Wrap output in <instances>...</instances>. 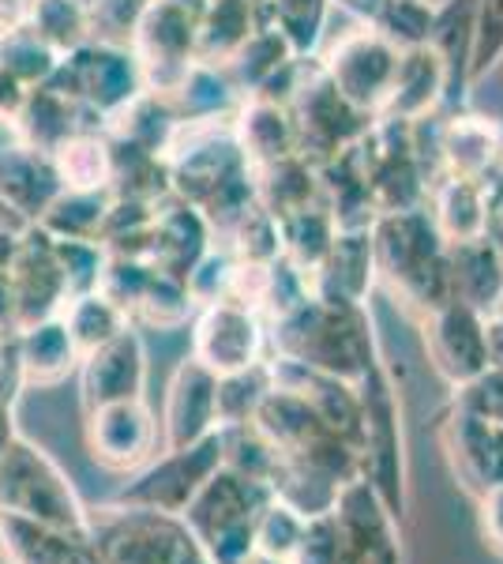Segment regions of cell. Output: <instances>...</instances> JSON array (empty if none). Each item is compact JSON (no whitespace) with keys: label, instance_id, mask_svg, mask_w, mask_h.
<instances>
[{"label":"cell","instance_id":"56","mask_svg":"<svg viewBox=\"0 0 503 564\" xmlns=\"http://www.w3.org/2000/svg\"><path fill=\"white\" fill-rule=\"evenodd\" d=\"M4 332H15V302H12L8 275H0V335Z\"/></svg>","mask_w":503,"mask_h":564},{"label":"cell","instance_id":"44","mask_svg":"<svg viewBox=\"0 0 503 564\" xmlns=\"http://www.w3.org/2000/svg\"><path fill=\"white\" fill-rule=\"evenodd\" d=\"M436 8L428 0H387V8L376 15L372 31H380L395 50H414L428 42Z\"/></svg>","mask_w":503,"mask_h":564},{"label":"cell","instance_id":"48","mask_svg":"<svg viewBox=\"0 0 503 564\" xmlns=\"http://www.w3.org/2000/svg\"><path fill=\"white\" fill-rule=\"evenodd\" d=\"M503 61V0H478L470 45V84L489 76Z\"/></svg>","mask_w":503,"mask_h":564},{"label":"cell","instance_id":"58","mask_svg":"<svg viewBox=\"0 0 503 564\" xmlns=\"http://www.w3.org/2000/svg\"><path fill=\"white\" fill-rule=\"evenodd\" d=\"M0 226H26V223H23V218H20V215H15V212H12V207H8V204H4V199H0Z\"/></svg>","mask_w":503,"mask_h":564},{"label":"cell","instance_id":"46","mask_svg":"<svg viewBox=\"0 0 503 564\" xmlns=\"http://www.w3.org/2000/svg\"><path fill=\"white\" fill-rule=\"evenodd\" d=\"M53 252H57L64 286H68V302L79 294H90L98 290V279H102L106 268V249L98 241H64L53 238Z\"/></svg>","mask_w":503,"mask_h":564},{"label":"cell","instance_id":"43","mask_svg":"<svg viewBox=\"0 0 503 564\" xmlns=\"http://www.w3.org/2000/svg\"><path fill=\"white\" fill-rule=\"evenodd\" d=\"M305 516L297 508H289L286 500L271 497V505L260 512V523H255V539L252 550L255 553H267L274 561H289L294 564V553L300 545V534H305Z\"/></svg>","mask_w":503,"mask_h":564},{"label":"cell","instance_id":"20","mask_svg":"<svg viewBox=\"0 0 503 564\" xmlns=\"http://www.w3.org/2000/svg\"><path fill=\"white\" fill-rule=\"evenodd\" d=\"M215 249V230L199 207H192L181 196H162L154 204V226H151V252L147 260L166 275L185 279L196 271V263Z\"/></svg>","mask_w":503,"mask_h":564},{"label":"cell","instance_id":"32","mask_svg":"<svg viewBox=\"0 0 503 564\" xmlns=\"http://www.w3.org/2000/svg\"><path fill=\"white\" fill-rule=\"evenodd\" d=\"M79 539L87 534L61 531L0 508V564H68Z\"/></svg>","mask_w":503,"mask_h":564},{"label":"cell","instance_id":"51","mask_svg":"<svg viewBox=\"0 0 503 564\" xmlns=\"http://www.w3.org/2000/svg\"><path fill=\"white\" fill-rule=\"evenodd\" d=\"M478 523H481V539L489 542V550H496L503 557V486L478 497Z\"/></svg>","mask_w":503,"mask_h":564},{"label":"cell","instance_id":"35","mask_svg":"<svg viewBox=\"0 0 503 564\" xmlns=\"http://www.w3.org/2000/svg\"><path fill=\"white\" fill-rule=\"evenodd\" d=\"M294 61H297V53L289 50L286 39H282L274 26L263 23L260 31L233 53V61L226 65V76L233 79L241 98H249V95H260V90L267 87L274 76H282Z\"/></svg>","mask_w":503,"mask_h":564},{"label":"cell","instance_id":"30","mask_svg":"<svg viewBox=\"0 0 503 564\" xmlns=\"http://www.w3.org/2000/svg\"><path fill=\"white\" fill-rule=\"evenodd\" d=\"M263 26V12L249 0H204L196 31V61L199 65L226 68L233 53Z\"/></svg>","mask_w":503,"mask_h":564},{"label":"cell","instance_id":"49","mask_svg":"<svg viewBox=\"0 0 503 564\" xmlns=\"http://www.w3.org/2000/svg\"><path fill=\"white\" fill-rule=\"evenodd\" d=\"M455 406L484 417V422L500 425L503 430V372L500 369H484L473 380H466L462 388H455Z\"/></svg>","mask_w":503,"mask_h":564},{"label":"cell","instance_id":"34","mask_svg":"<svg viewBox=\"0 0 503 564\" xmlns=\"http://www.w3.org/2000/svg\"><path fill=\"white\" fill-rule=\"evenodd\" d=\"M113 204L109 188H61V196L45 207L39 226L50 238L64 241H98L106 212Z\"/></svg>","mask_w":503,"mask_h":564},{"label":"cell","instance_id":"57","mask_svg":"<svg viewBox=\"0 0 503 564\" xmlns=\"http://www.w3.org/2000/svg\"><path fill=\"white\" fill-rule=\"evenodd\" d=\"M68 564H102V557H98V550L90 545V539H79L76 553L68 557Z\"/></svg>","mask_w":503,"mask_h":564},{"label":"cell","instance_id":"7","mask_svg":"<svg viewBox=\"0 0 503 564\" xmlns=\"http://www.w3.org/2000/svg\"><path fill=\"white\" fill-rule=\"evenodd\" d=\"M204 0H151L128 42L143 87L170 98L196 68V31Z\"/></svg>","mask_w":503,"mask_h":564},{"label":"cell","instance_id":"50","mask_svg":"<svg viewBox=\"0 0 503 564\" xmlns=\"http://www.w3.org/2000/svg\"><path fill=\"white\" fill-rule=\"evenodd\" d=\"M338 542H342V527H338V512H319L305 523L300 545L294 553V564H335Z\"/></svg>","mask_w":503,"mask_h":564},{"label":"cell","instance_id":"23","mask_svg":"<svg viewBox=\"0 0 503 564\" xmlns=\"http://www.w3.org/2000/svg\"><path fill=\"white\" fill-rule=\"evenodd\" d=\"M451 297L478 308L481 316L503 313V245L492 234L447 245Z\"/></svg>","mask_w":503,"mask_h":564},{"label":"cell","instance_id":"19","mask_svg":"<svg viewBox=\"0 0 503 564\" xmlns=\"http://www.w3.org/2000/svg\"><path fill=\"white\" fill-rule=\"evenodd\" d=\"M162 448H185L218 430V377L196 358H185L170 377L162 406Z\"/></svg>","mask_w":503,"mask_h":564},{"label":"cell","instance_id":"27","mask_svg":"<svg viewBox=\"0 0 503 564\" xmlns=\"http://www.w3.org/2000/svg\"><path fill=\"white\" fill-rule=\"evenodd\" d=\"M252 193L255 204L274 218H286L300 212V207L327 199L324 174H319V166L308 162L305 154H286V159L252 166Z\"/></svg>","mask_w":503,"mask_h":564},{"label":"cell","instance_id":"60","mask_svg":"<svg viewBox=\"0 0 503 564\" xmlns=\"http://www.w3.org/2000/svg\"><path fill=\"white\" fill-rule=\"evenodd\" d=\"M500 223H503V207H500Z\"/></svg>","mask_w":503,"mask_h":564},{"label":"cell","instance_id":"39","mask_svg":"<svg viewBox=\"0 0 503 564\" xmlns=\"http://www.w3.org/2000/svg\"><path fill=\"white\" fill-rule=\"evenodd\" d=\"M26 26H31L45 45H53L61 57L72 50H79L84 42H90V23H87L84 0H31Z\"/></svg>","mask_w":503,"mask_h":564},{"label":"cell","instance_id":"16","mask_svg":"<svg viewBox=\"0 0 503 564\" xmlns=\"http://www.w3.org/2000/svg\"><path fill=\"white\" fill-rule=\"evenodd\" d=\"M425 321V347L433 358V369L440 372L451 388H462L478 372L489 369V347H484V321L478 308L447 297L436 305Z\"/></svg>","mask_w":503,"mask_h":564},{"label":"cell","instance_id":"31","mask_svg":"<svg viewBox=\"0 0 503 564\" xmlns=\"http://www.w3.org/2000/svg\"><path fill=\"white\" fill-rule=\"evenodd\" d=\"M428 218L436 223V230H440V238L447 245L481 238V234H489V226H492L489 185L444 174L440 185L433 188V207H428Z\"/></svg>","mask_w":503,"mask_h":564},{"label":"cell","instance_id":"22","mask_svg":"<svg viewBox=\"0 0 503 564\" xmlns=\"http://www.w3.org/2000/svg\"><path fill=\"white\" fill-rule=\"evenodd\" d=\"M61 174L53 166V154L26 148L20 140H8L0 148V199L23 218L26 226L39 223L45 207L61 196Z\"/></svg>","mask_w":503,"mask_h":564},{"label":"cell","instance_id":"8","mask_svg":"<svg viewBox=\"0 0 503 564\" xmlns=\"http://www.w3.org/2000/svg\"><path fill=\"white\" fill-rule=\"evenodd\" d=\"M50 87H57L61 95H68L76 106H84L90 117L106 129V121L113 113L140 98L143 76L135 65L128 45H109V42H84L79 50L64 53L57 72H53Z\"/></svg>","mask_w":503,"mask_h":564},{"label":"cell","instance_id":"53","mask_svg":"<svg viewBox=\"0 0 503 564\" xmlns=\"http://www.w3.org/2000/svg\"><path fill=\"white\" fill-rule=\"evenodd\" d=\"M23 230H26V226H0V275H8L15 257H20Z\"/></svg>","mask_w":503,"mask_h":564},{"label":"cell","instance_id":"33","mask_svg":"<svg viewBox=\"0 0 503 564\" xmlns=\"http://www.w3.org/2000/svg\"><path fill=\"white\" fill-rule=\"evenodd\" d=\"M338 234L335 212L327 199L319 204H308L300 212L278 218V238H282V257H286L294 268L305 271L308 279L316 275V268L324 263V257L331 252V241Z\"/></svg>","mask_w":503,"mask_h":564},{"label":"cell","instance_id":"21","mask_svg":"<svg viewBox=\"0 0 503 564\" xmlns=\"http://www.w3.org/2000/svg\"><path fill=\"white\" fill-rule=\"evenodd\" d=\"M447 95H451V79H447V65L433 45L398 50L395 79H391L387 102H383L376 121H398V124L428 121Z\"/></svg>","mask_w":503,"mask_h":564},{"label":"cell","instance_id":"25","mask_svg":"<svg viewBox=\"0 0 503 564\" xmlns=\"http://www.w3.org/2000/svg\"><path fill=\"white\" fill-rule=\"evenodd\" d=\"M436 151L444 174L492 185L503 166V132L489 117H451L436 135Z\"/></svg>","mask_w":503,"mask_h":564},{"label":"cell","instance_id":"40","mask_svg":"<svg viewBox=\"0 0 503 564\" xmlns=\"http://www.w3.org/2000/svg\"><path fill=\"white\" fill-rule=\"evenodd\" d=\"M57 65H61V53L53 50V45H45L26 23L20 31L0 39V68H4L15 84H23L26 90L50 84Z\"/></svg>","mask_w":503,"mask_h":564},{"label":"cell","instance_id":"37","mask_svg":"<svg viewBox=\"0 0 503 564\" xmlns=\"http://www.w3.org/2000/svg\"><path fill=\"white\" fill-rule=\"evenodd\" d=\"M260 12L263 23L274 26L297 57H316L331 20V0H267Z\"/></svg>","mask_w":503,"mask_h":564},{"label":"cell","instance_id":"24","mask_svg":"<svg viewBox=\"0 0 503 564\" xmlns=\"http://www.w3.org/2000/svg\"><path fill=\"white\" fill-rule=\"evenodd\" d=\"M372 286H376L372 226H338L331 252L313 275V294L331 302H369Z\"/></svg>","mask_w":503,"mask_h":564},{"label":"cell","instance_id":"9","mask_svg":"<svg viewBox=\"0 0 503 564\" xmlns=\"http://www.w3.org/2000/svg\"><path fill=\"white\" fill-rule=\"evenodd\" d=\"M218 467H222V433L215 430L204 441L185 444V448H166V456H154L147 467L135 470V478L113 500L181 516Z\"/></svg>","mask_w":503,"mask_h":564},{"label":"cell","instance_id":"61","mask_svg":"<svg viewBox=\"0 0 503 564\" xmlns=\"http://www.w3.org/2000/svg\"><path fill=\"white\" fill-rule=\"evenodd\" d=\"M4 335H8V332H4ZM4 335H0V343H4Z\"/></svg>","mask_w":503,"mask_h":564},{"label":"cell","instance_id":"36","mask_svg":"<svg viewBox=\"0 0 503 564\" xmlns=\"http://www.w3.org/2000/svg\"><path fill=\"white\" fill-rule=\"evenodd\" d=\"M53 154V166L64 188H109V135L98 124L76 129L61 140Z\"/></svg>","mask_w":503,"mask_h":564},{"label":"cell","instance_id":"47","mask_svg":"<svg viewBox=\"0 0 503 564\" xmlns=\"http://www.w3.org/2000/svg\"><path fill=\"white\" fill-rule=\"evenodd\" d=\"M147 4L151 0H84L90 39L109 45H128Z\"/></svg>","mask_w":503,"mask_h":564},{"label":"cell","instance_id":"12","mask_svg":"<svg viewBox=\"0 0 503 564\" xmlns=\"http://www.w3.org/2000/svg\"><path fill=\"white\" fill-rule=\"evenodd\" d=\"M192 358L215 377L263 366L271 358L267 321L255 308L237 302H210L196 308L192 327Z\"/></svg>","mask_w":503,"mask_h":564},{"label":"cell","instance_id":"55","mask_svg":"<svg viewBox=\"0 0 503 564\" xmlns=\"http://www.w3.org/2000/svg\"><path fill=\"white\" fill-rule=\"evenodd\" d=\"M15 436H20V430H15V406H12V399L0 395V459L12 448Z\"/></svg>","mask_w":503,"mask_h":564},{"label":"cell","instance_id":"11","mask_svg":"<svg viewBox=\"0 0 503 564\" xmlns=\"http://www.w3.org/2000/svg\"><path fill=\"white\" fill-rule=\"evenodd\" d=\"M286 106H289V117H294L297 151L305 154L308 162H316V166H324V162L338 159L342 151H350L353 143L372 129V117L346 106L319 68L308 72V79H305V68H300V79Z\"/></svg>","mask_w":503,"mask_h":564},{"label":"cell","instance_id":"15","mask_svg":"<svg viewBox=\"0 0 503 564\" xmlns=\"http://www.w3.org/2000/svg\"><path fill=\"white\" fill-rule=\"evenodd\" d=\"M440 444L444 456L451 463L455 481L473 500L484 497L489 489L503 486V430L484 417L462 411V406H447L440 417Z\"/></svg>","mask_w":503,"mask_h":564},{"label":"cell","instance_id":"6","mask_svg":"<svg viewBox=\"0 0 503 564\" xmlns=\"http://www.w3.org/2000/svg\"><path fill=\"white\" fill-rule=\"evenodd\" d=\"M361 478L376 489L387 512L406 516V452H402V411L383 358L372 361L361 384Z\"/></svg>","mask_w":503,"mask_h":564},{"label":"cell","instance_id":"41","mask_svg":"<svg viewBox=\"0 0 503 564\" xmlns=\"http://www.w3.org/2000/svg\"><path fill=\"white\" fill-rule=\"evenodd\" d=\"M192 313H196V297H192L188 282L154 268V275L147 282V290H143L135 316L154 324V327H181Z\"/></svg>","mask_w":503,"mask_h":564},{"label":"cell","instance_id":"3","mask_svg":"<svg viewBox=\"0 0 503 564\" xmlns=\"http://www.w3.org/2000/svg\"><path fill=\"white\" fill-rule=\"evenodd\" d=\"M87 539L102 564H210L181 516L117 500L87 508Z\"/></svg>","mask_w":503,"mask_h":564},{"label":"cell","instance_id":"17","mask_svg":"<svg viewBox=\"0 0 503 564\" xmlns=\"http://www.w3.org/2000/svg\"><path fill=\"white\" fill-rule=\"evenodd\" d=\"M8 286H12L15 302V332L50 321V316H61V308L68 305V286H64L57 252H53V238L39 223H31L23 230L20 257L8 271Z\"/></svg>","mask_w":503,"mask_h":564},{"label":"cell","instance_id":"1","mask_svg":"<svg viewBox=\"0 0 503 564\" xmlns=\"http://www.w3.org/2000/svg\"><path fill=\"white\" fill-rule=\"evenodd\" d=\"M271 358L297 361L305 369L327 372L346 384H361L372 361L380 358L372 313L364 302H331V297H305L294 313L267 324Z\"/></svg>","mask_w":503,"mask_h":564},{"label":"cell","instance_id":"59","mask_svg":"<svg viewBox=\"0 0 503 564\" xmlns=\"http://www.w3.org/2000/svg\"><path fill=\"white\" fill-rule=\"evenodd\" d=\"M249 4H255V8H263V4H267V0H249Z\"/></svg>","mask_w":503,"mask_h":564},{"label":"cell","instance_id":"4","mask_svg":"<svg viewBox=\"0 0 503 564\" xmlns=\"http://www.w3.org/2000/svg\"><path fill=\"white\" fill-rule=\"evenodd\" d=\"M274 489L267 481L237 475L230 467H218L207 478V486L192 497V505L181 512L196 542L204 545L210 564H241L252 553L255 523L260 512L271 505Z\"/></svg>","mask_w":503,"mask_h":564},{"label":"cell","instance_id":"54","mask_svg":"<svg viewBox=\"0 0 503 564\" xmlns=\"http://www.w3.org/2000/svg\"><path fill=\"white\" fill-rule=\"evenodd\" d=\"M484 347H489V369L503 372V313L484 321Z\"/></svg>","mask_w":503,"mask_h":564},{"label":"cell","instance_id":"45","mask_svg":"<svg viewBox=\"0 0 503 564\" xmlns=\"http://www.w3.org/2000/svg\"><path fill=\"white\" fill-rule=\"evenodd\" d=\"M154 275L151 260H135V257H106L102 279H98V294H106L128 321H135V308L140 297L147 290V282Z\"/></svg>","mask_w":503,"mask_h":564},{"label":"cell","instance_id":"38","mask_svg":"<svg viewBox=\"0 0 503 564\" xmlns=\"http://www.w3.org/2000/svg\"><path fill=\"white\" fill-rule=\"evenodd\" d=\"M61 321L68 324V332H72V339H76L79 354L98 350L102 343L117 339V335H121L124 327L132 324V321H128V316L121 313V308L109 302L106 294H98V290L72 297V302L61 308Z\"/></svg>","mask_w":503,"mask_h":564},{"label":"cell","instance_id":"18","mask_svg":"<svg viewBox=\"0 0 503 564\" xmlns=\"http://www.w3.org/2000/svg\"><path fill=\"white\" fill-rule=\"evenodd\" d=\"M76 372H79L84 411H95V406H109V403H128V399H143V388H147V347H143L140 332L128 324L117 339H109L98 350L84 354Z\"/></svg>","mask_w":503,"mask_h":564},{"label":"cell","instance_id":"29","mask_svg":"<svg viewBox=\"0 0 503 564\" xmlns=\"http://www.w3.org/2000/svg\"><path fill=\"white\" fill-rule=\"evenodd\" d=\"M233 132L241 143L249 166H263V162L286 159L297 151V132H294V117H289L286 102H274V98H241L233 113Z\"/></svg>","mask_w":503,"mask_h":564},{"label":"cell","instance_id":"10","mask_svg":"<svg viewBox=\"0 0 503 564\" xmlns=\"http://www.w3.org/2000/svg\"><path fill=\"white\" fill-rule=\"evenodd\" d=\"M398 50L383 39L372 26H357V31L342 34L331 50L319 61V72L327 76V84L335 87V95L346 106H353L357 113L376 121L383 102H387L391 79H395Z\"/></svg>","mask_w":503,"mask_h":564},{"label":"cell","instance_id":"42","mask_svg":"<svg viewBox=\"0 0 503 564\" xmlns=\"http://www.w3.org/2000/svg\"><path fill=\"white\" fill-rule=\"evenodd\" d=\"M271 388V366H252L241 372H230V377H218V430L222 425H241L252 422L260 399L267 395Z\"/></svg>","mask_w":503,"mask_h":564},{"label":"cell","instance_id":"5","mask_svg":"<svg viewBox=\"0 0 503 564\" xmlns=\"http://www.w3.org/2000/svg\"><path fill=\"white\" fill-rule=\"evenodd\" d=\"M0 508L72 534H87V505L39 444L15 436L0 459Z\"/></svg>","mask_w":503,"mask_h":564},{"label":"cell","instance_id":"28","mask_svg":"<svg viewBox=\"0 0 503 564\" xmlns=\"http://www.w3.org/2000/svg\"><path fill=\"white\" fill-rule=\"evenodd\" d=\"M15 358H20L23 384H61L79 369L84 354L72 339L68 324L61 316H50L15 332Z\"/></svg>","mask_w":503,"mask_h":564},{"label":"cell","instance_id":"14","mask_svg":"<svg viewBox=\"0 0 503 564\" xmlns=\"http://www.w3.org/2000/svg\"><path fill=\"white\" fill-rule=\"evenodd\" d=\"M342 542H338L335 564H402V534L398 520L376 497L364 478L342 489L335 505Z\"/></svg>","mask_w":503,"mask_h":564},{"label":"cell","instance_id":"13","mask_svg":"<svg viewBox=\"0 0 503 564\" xmlns=\"http://www.w3.org/2000/svg\"><path fill=\"white\" fill-rule=\"evenodd\" d=\"M162 425L147 399H128L87 411V452L98 467L113 475H135L158 456Z\"/></svg>","mask_w":503,"mask_h":564},{"label":"cell","instance_id":"52","mask_svg":"<svg viewBox=\"0 0 503 564\" xmlns=\"http://www.w3.org/2000/svg\"><path fill=\"white\" fill-rule=\"evenodd\" d=\"M331 8H338V12H346L350 20L372 26L376 23V15L387 8V0H331Z\"/></svg>","mask_w":503,"mask_h":564},{"label":"cell","instance_id":"2","mask_svg":"<svg viewBox=\"0 0 503 564\" xmlns=\"http://www.w3.org/2000/svg\"><path fill=\"white\" fill-rule=\"evenodd\" d=\"M372 252H376V279H383V286L414 316H428L451 297L447 241L425 207L372 218Z\"/></svg>","mask_w":503,"mask_h":564},{"label":"cell","instance_id":"26","mask_svg":"<svg viewBox=\"0 0 503 564\" xmlns=\"http://www.w3.org/2000/svg\"><path fill=\"white\" fill-rule=\"evenodd\" d=\"M87 124H98L95 117L87 113L84 106H76L68 95H61L57 87L42 84L31 87L20 106V113L12 117L8 129L15 132V140L26 143V148L39 151H53L61 140H68L76 129H87ZM102 129V124H98Z\"/></svg>","mask_w":503,"mask_h":564}]
</instances>
